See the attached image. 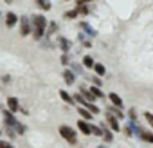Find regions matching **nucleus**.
<instances>
[{
  "mask_svg": "<svg viewBox=\"0 0 153 148\" xmlns=\"http://www.w3.org/2000/svg\"><path fill=\"white\" fill-rule=\"evenodd\" d=\"M31 24H33V29H34V38L40 40V38L43 36V33H45V27H47V20H45V16H42V15H34V16L31 18Z\"/></svg>",
  "mask_w": 153,
  "mask_h": 148,
  "instance_id": "obj_1",
  "label": "nucleus"
},
{
  "mask_svg": "<svg viewBox=\"0 0 153 148\" xmlns=\"http://www.w3.org/2000/svg\"><path fill=\"white\" fill-rule=\"evenodd\" d=\"M59 134H61V135L70 143V144H76V143H78V141H76V132H74L70 126H65V125H63V126H59Z\"/></svg>",
  "mask_w": 153,
  "mask_h": 148,
  "instance_id": "obj_2",
  "label": "nucleus"
},
{
  "mask_svg": "<svg viewBox=\"0 0 153 148\" xmlns=\"http://www.w3.org/2000/svg\"><path fill=\"white\" fill-rule=\"evenodd\" d=\"M78 128H79L85 135L92 134V125H88V123H87V119H79V121H78Z\"/></svg>",
  "mask_w": 153,
  "mask_h": 148,
  "instance_id": "obj_3",
  "label": "nucleus"
},
{
  "mask_svg": "<svg viewBox=\"0 0 153 148\" xmlns=\"http://www.w3.org/2000/svg\"><path fill=\"white\" fill-rule=\"evenodd\" d=\"M20 24H22V29H20V33L25 36V34H29L33 29H31V24H29V20H27V16H22L20 18Z\"/></svg>",
  "mask_w": 153,
  "mask_h": 148,
  "instance_id": "obj_4",
  "label": "nucleus"
},
{
  "mask_svg": "<svg viewBox=\"0 0 153 148\" xmlns=\"http://www.w3.org/2000/svg\"><path fill=\"white\" fill-rule=\"evenodd\" d=\"M7 108H9V110H11L13 114H15L16 110H20V105H18V99H16V98H9V99H7Z\"/></svg>",
  "mask_w": 153,
  "mask_h": 148,
  "instance_id": "obj_5",
  "label": "nucleus"
},
{
  "mask_svg": "<svg viewBox=\"0 0 153 148\" xmlns=\"http://www.w3.org/2000/svg\"><path fill=\"white\" fill-rule=\"evenodd\" d=\"M16 22H18V16H16L15 13H7V16H6V25H7V27H13Z\"/></svg>",
  "mask_w": 153,
  "mask_h": 148,
  "instance_id": "obj_6",
  "label": "nucleus"
},
{
  "mask_svg": "<svg viewBox=\"0 0 153 148\" xmlns=\"http://www.w3.org/2000/svg\"><path fill=\"white\" fill-rule=\"evenodd\" d=\"M78 112H79V114H81V117H83V119H87V121H90V119H92V116H94V114H92L88 108H85V107H79V108H78Z\"/></svg>",
  "mask_w": 153,
  "mask_h": 148,
  "instance_id": "obj_7",
  "label": "nucleus"
},
{
  "mask_svg": "<svg viewBox=\"0 0 153 148\" xmlns=\"http://www.w3.org/2000/svg\"><path fill=\"white\" fill-rule=\"evenodd\" d=\"M59 96H61V99H63L65 103H70V105H74V103H76L74 96H70V94H68V92H65V90H61V92H59Z\"/></svg>",
  "mask_w": 153,
  "mask_h": 148,
  "instance_id": "obj_8",
  "label": "nucleus"
},
{
  "mask_svg": "<svg viewBox=\"0 0 153 148\" xmlns=\"http://www.w3.org/2000/svg\"><path fill=\"white\" fill-rule=\"evenodd\" d=\"M106 119H108V123H110V126H112V130L114 132H117V130H121V126H119V123H117V119L114 117V116H106Z\"/></svg>",
  "mask_w": 153,
  "mask_h": 148,
  "instance_id": "obj_9",
  "label": "nucleus"
},
{
  "mask_svg": "<svg viewBox=\"0 0 153 148\" xmlns=\"http://www.w3.org/2000/svg\"><path fill=\"white\" fill-rule=\"evenodd\" d=\"M108 98H110V101H112V103H114L115 107H123V99H121V98H119L117 94H114V92H112V94H110Z\"/></svg>",
  "mask_w": 153,
  "mask_h": 148,
  "instance_id": "obj_10",
  "label": "nucleus"
},
{
  "mask_svg": "<svg viewBox=\"0 0 153 148\" xmlns=\"http://www.w3.org/2000/svg\"><path fill=\"white\" fill-rule=\"evenodd\" d=\"M94 70H96L97 76H105V74H106V69H105V65H101V63H96V65H94Z\"/></svg>",
  "mask_w": 153,
  "mask_h": 148,
  "instance_id": "obj_11",
  "label": "nucleus"
},
{
  "mask_svg": "<svg viewBox=\"0 0 153 148\" xmlns=\"http://www.w3.org/2000/svg\"><path fill=\"white\" fill-rule=\"evenodd\" d=\"M81 94H83V96H85V98H87V99H88V101H96V99H97V98H96V96H94V94H92V90H87V89H85V87H83V89H81Z\"/></svg>",
  "mask_w": 153,
  "mask_h": 148,
  "instance_id": "obj_12",
  "label": "nucleus"
},
{
  "mask_svg": "<svg viewBox=\"0 0 153 148\" xmlns=\"http://www.w3.org/2000/svg\"><path fill=\"white\" fill-rule=\"evenodd\" d=\"M63 78H65V81H67L68 85L74 83V74H72L70 70H65V72H63Z\"/></svg>",
  "mask_w": 153,
  "mask_h": 148,
  "instance_id": "obj_13",
  "label": "nucleus"
},
{
  "mask_svg": "<svg viewBox=\"0 0 153 148\" xmlns=\"http://www.w3.org/2000/svg\"><path fill=\"white\" fill-rule=\"evenodd\" d=\"M83 65H85V67H88V69H94V65H96V63H94V60H92L90 56H85V58H83Z\"/></svg>",
  "mask_w": 153,
  "mask_h": 148,
  "instance_id": "obj_14",
  "label": "nucleus"
},
{
  "mask_svg": "<svg viewBox=\"0 0 153 148\" xmlns=\"http://www.w3.org/2000/svg\"><path fill=\"white\" fill-rule=\"evenodd\" d=\"M140 137L144 141H148V143H153V134L151 132H140Z\"/></svg>",
  "mask_w": 153,
  "mask_h": 148,
  "instance_id": "obj_15",
  "label": "nucleus"
},
{
  "mask_svg": "<svg viewBox=\"0 0 153 148\" xmlns=\"http://www.w3.org/2000/svg\"><path fill=\"white\" fill-rule=\"evenodd\" d=\"M90 90H92V94H94L96 98H105V94L101 92V89H97V87H90Z\"/></svg>",
  "mask_w": 153,
  "mask_h": 148,
  "instance_id": "obj_16",
  "label": "nucleus"
},
{
  "mask_svg": "<svg viewBox=\"0 0 153 148\" xmlns=\"http://www.w3.org/2000/svg\"><path fill=\"white\" fill-rule=\"evenodd\" d=\"M78 13H81V15H88V7H87L85 4H79V6H78Z\"/></svg>",
  "mask_w": 153,
  "mask_h": 148,
  "instance_id": "obj_17",
  "label": "nucleus"
},
{
  "mask_svg": "<svg viewBox=\"0 0 153 148\" xmlns=\"http://www.w3.org/2000/svg\"><path fill=\"white\" fill-rule=\"evenodd\" d=\"M38 4H40V7H43V9H51L49 0H38Z\"/></svg>",
  "mask_w": 153,
  "mask_h": 148,
  "instance_id": "obj_18",
  "label": "nucleus"
},
{
  "mask_svg": "<svg viewBox=\"0 0 153 148\" xmlns=\"http://www.w3.org/2000/svg\"><path fill=\"white\" fill-rule=\"evenodd\" d=\"M78 15H79V13H78V9H74V11H67V13H65V16H67V18H76Z\"/></svg>",
  "mask_w": 153,
  "mask_h": 148,
  "instance_id": "obj_19",
  "label": "nucleus"
},
{
  "mask_svg": "<svg viewBox=\"0 0 153 148\" xmlns=\"http://www.w3.org/2000/svg\"><path fill=\"white\" fill-rule=\"evenodd\" d=\"M0 148H15V146L9 141H0Z\"/></svg>",
  "mask_w": 153,
  "mask_h": 148,
  "instance_id": "obj_20",
  "label": "nucleus"
},
{
  "mask_svg": "<svg viewBox=\"0 0 153 148\" xmlns=\"http://www.w3.org/2000/svg\"><path fill=\"white\" fill-rule=\"evenodd\" d=\"M92 134H96V135H103V130H101L99 126H94V125H92Z\"/></svg>",
  "mask_w": 153,
  "mask_h": 148,
  "instance_id": "obj_21",
  "label": "nucleus"
},
{
  "mask_svg": "<svg viewBox=\"0 0 153 148\" xmlns=\"http://www.w3.org/2000/svg\"><path fill=\"white\" fill-rule=\"evenodd\" d=\"M59 45H61V49H65V51L68 49V42H67L65 38H61V40H59Z\"/></svg>",
  "mask_w": 153,
  "mask_h": 148,
  "instance_id": "obj_22",
  "label": "nucleus"
},
{
  "mask_svg": "<svg viewBox=\"0 0 153 148\" xmlns=\"http://www.w3.org/2000/svg\"><path fill=\"white\" fill-rule=\"evenodd\" d=\"M16 132H18V134H24V132H25V126L20 125V123H16Z\"/></svg>",
  "mask_w": 153,
  "mask_h": 148,
  "instance_id": "obj_23",
  "label": "nucleus"
},
{
  "mask_svg": "<svg viewBox=\"0 0 153 148\" xmlns=\"http://www.w3.org/2000/svg\"><path fill=\"white\" fill-rule=\"evenodd\" d=\"M103 135H105L106 141H112V134H110V132H103Z\"/></svg>",
  "mask_w": 153,
  "mask_h": 148,
  "instance_id": "obj_24",
  "label": "nucleus"
},
{
  "mask_svg": "<svg viewBox=\"0 0 153 148\" xmlns=\"http://www.w3.org/2000/svg\"><path fill=\"white\" fill-rule=\"evenodd\" d=\"M146 119L149 121V125L153 126V114H146Z\"/></svg>",
  "mask_w": 153,
  "mask_h": 148,
  "instance_id": "obj_25",
  "label": "nucleus"
},
{
  "mask_svg": "<svg viewBox=\"0 0 153 148\" xmlns=\"http://www.w3.org/2000/svg\"><path fill=\"white\" fill-rule=\"evenodd\" d=\"M85 2H92V0H78V4H85Z\"/></svg>",
  "mask_w": 153,
  "mask_h": 148,
  "instance_id": "obj_26",
  "label": "nucleus"
},
{
  "mask_svg": "<svg viewBox=\"0 0 153 148\" xmlns=\"http://www.w3.org/2000/svg\"><path fill=\"white\" fill-rule=\"evenodd\" d=\"M0 132H2V130H0Z\"/></svg>",
  "mask_w": 153,
  "mask_h": 148,
  "instance_id": "obj_27",
  "label": "nucleus"
}]
</instances>
